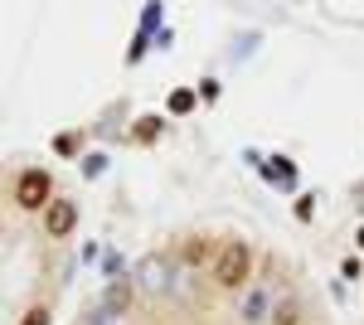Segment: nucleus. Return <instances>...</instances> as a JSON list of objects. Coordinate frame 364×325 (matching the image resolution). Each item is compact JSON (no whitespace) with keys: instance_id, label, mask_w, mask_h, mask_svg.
I'll use <instances>...</instances> for the list:
<instances>
[{"instance_id":"2","label":"nucleus","mask_w":364,"mask_h":325,"mask_svg":"<svg viewBox=\"0 0 364 325\" xmlns=\"http://www.w3.org/2000/svg\"><path fill=\"white\" fill-rule=\"evenodd\" d=\"M15 204H20L25 214H44V209L54 204V175L39 170V165L20 170V175H15Z\"/></svg>"},{"instance_id":"8","label":"nucleus","mask_w":364,"mask_h":325,"mask_svg":"<svg viewBox=\"0 0 364 325\" xmlns=\"http://www.w3.org/2000/svg\"><path fill=\"white\" fill-rule=\"evenodd\" d=\"M199 107V87H175L170 92V112L175 117H185V112H195Z\"/></svg>"},{"instance_id":"15","label":"nucleus","mask_w":364,"mask_h":325,"mask_svg":"<svg viewBox=\"0 0 364 325\" xmlns=\"http://www.w3.org/2000/svg\"><path fill=\"white\" fill-rule=\"evenodd\" d=\"M102 165H107L102 156H87V161H83V170H87V175H102Z\"/></svg>"},{"instance_id":"3","label":"nucleus","mask_w":364,"mask_h":325,"mask_svg":"<svg viewBox=\"0 0 364 325\" xmlns=\"http://www.w3.org/2000/svg\"><path fill=\"white\" fill-rule=\"evenodd\" d=\"M78 228V204L73 199H54L49 209H44V233L49 238H68Z\"/></svg>"},{"instance_id":"9","label":"nucleus","mask_w":364,"mask_h":325,"mask_svg":"<svg viewBox=\"0 0 364 325\" xmlns=\"http://www.w3.org/2000/svg\"><path fill=\"white\" fill-rule=\"evenodd\" d=\"M243 316H248V325H257V321H272V311H267V297H262V292H252V297L243 301Z\"/></svg>"},{"instance_id":"5","label":"nucleus","mask_w":364,"mask_h":325,"mask_svg":"<svg viewBox=\"0 0 364 325\" xmlns=\"http://www.w3.org/2000/svg\"><path fill=\"white\" fill-rule=\"evenodd\" d=\"M272 325H301V301L282 297L277 306H272Z\"/></svg>"},{"instance_id":"10","label":"nucleus","mask_w":364,"mask_h":325,"mask_svg":"<svg viewBox=\"0 0 364 325\" xmlns=\"http://www.w3.org/2000/svg\"><path fill=\"white\" fill-rule=\"evenodd\" d=\"M209 257H214V243H209V238H190V243H185V262H209Z\"/></svg>"},{"instance_id":"13","label":"nucleus","mask_w":364,"mask_h":325,"mask_svg":"<svg viewBox=\"0 0 364 325\" xmlns=\"http://www.w3.org/2000/svg\"><path fill=\"white\" fill-rule=\"evenodd\" d=\"M340 272H345V277H350V282H360V257H345V262H340Z\"/></svg>"},{"instance_id":"11","label":"nucleus","mask_w":364,"mask_h":325,"mask_svg":"<svg viewBox=\"0 0 364 325\" xmlns=\"http://www.w3.org/2000/svg\"><path fill=\"white\" fill-rule=\"evenodd\" d=\"M161 127H166V122H161L156 112H151V117H141V122H136V141H156V136H161Z\"/></svg>"},{"instance_id":"16","label":"nucleus","mask_w":364,"mask_h":325,"mask_svg":"<svg viewBox=\"0 0 364 325\" xmlns=\"http://www.w3.org/2000/svg\"><path fill=\"white\" fill-rule=\"evenodd\" d=\"M311 204H316V199H311V194H301V199H296V218H311Z\"/></svg>"},{"instance_id":"12","label":"nucleus","mask_w":364,"mask_h":325,"mask_svg":"<svg viewBox=\"0 0 364 325\" xmlns=\"http://www.w3.org/2000/svg\"><path fill=\"white\" fill-rule=\"evenodd\" d=\"M20 325H49V306H29Z\"/></svg>"},{"instance_id":"14","label":"nucleus","mask_w":364,"mask_h":325,"mask_svg":"<svg viewBox=\"0 0 364 325\" xmlns=\"http://www.w3.org/2000/svg\"><path fill=\"white\" fill-rule=\"evenodd\" d=\"M199 97H204V102H214V97H219V82H214V78L199 82Z\"/></svg>"},{"instance_id":"7","label":"nucleus","mask_w":364,"mask_h":325,"mask_svg":"<svg viewBox=\"0 0 364 325\" xmlns=\"http://www.w3.org/2000/svg\"><path fill=\"white\" fill-rule=\"evenodd\" d=\"M141 277H146V282H141L146 292H161V287H166V262H161V257H146V262H141Z\"/></svg>"},{"instance_id":"6","label":"nucleus","mask_w":364,"mask_h":325,"mask_svg":"<svg viewBox=\"0 0 364 325\" xmlns=\"http://www.w3.org/2000/svg\"><path fill=\"white\" fill-rule=\"evenodd\" d=\"M132 306V277H117L107 287V311H127Z\"/></svg>"},{"instance_id":"17","label":"nucleus","mask_w":364,"mask_h":325,"mask_svg":"<svg viewBox=\"0 0 364 325\" xmlns=\"http://www.w3.org/2000/svg\"><path fill=\"white\" fill-rule=\"evenodd\" d=\"M360 247H364V228H360Z\"/></svg>"},{"instance_id":"1","label":"nucleus","mask_w":364,"mask_h":325,"mask_svg":"<svg viewBox=\"0 0 364 325\" xmlns=\"http://www.w3.org/2000/svg\"><path fill=\"white\" fill-rule=\"evenodd\" d=\"M248 277H252V247L243 238H228L214 257V282L224 292H238V287H248Z\"/></svg>"},{"instance_id":"4","label":"nucleus","mask_w":364,"mask_h":325,"mask_svg":"<svg viewBox=\"0 0 364 325\" xmlns=\"http://www.w3.org/2000/svg\"><path fill=\"white\" fill-rule=\"evenodd\" d=\"M262 175H267L272 185H282V190H291V185H296V165L287 161V156H272V161L262 165Z\"/></svg>"}]
</instances>
